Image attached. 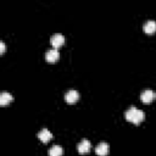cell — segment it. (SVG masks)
Wrapping results in <instances>:
<instances>
[{"label": "cell", "mask_w": 156, "mask_h": 156, "mask_svg": "<svg viewBox=\"0 0 156 156\" xmlns=\"http://www.w3.org/2000/svg\"><path fill=\"white\" fill-rule=\"evenodd\" d=\"M12 100H13V98H12V95H11L10 93L2 91V93L0 94V104H1V105H7V104H10Z\"/></svg>", "instance_id": "obj_10"}, {"label": "cell", "mask_w": 156, "mask_h": 156, "mask_svg": "<svg viewBox=\"0 0 156 156\" xmlns=\"http://www.w3.org/2000/svg\"><path fill=\"white\" fill-rule=\"evenodd\" d=\"M62 154H63V149L60 145H54L49 150V156H62Z\"/></svg>", "instance_id": "obj_11"}, {"label": "cell", "mask_w": 156, "mask_h": 156, "mask_svg": "<svg viewBox=\"0 0 156 156\" xmlns=\"http://www.w3.org/2000/svg\"><path fill=\"white\" fill-rule=\"evenodd\" d=\"M154 98H155V94H154V91L150 90V89H146V90H144V91L140 94V100H141L144 104H150V102L154 100Z\"/></svg>", "instance_id": "obj_6"}, {"label": "cell", "mask_w": 156, "mask_h": 156, "mask_svg": "<svg viewBox=\"0 0 156 156\" xmlns=\"http://www.w3.org/2000/svg\"><path fill=\"white\" fill-rule=\"evenodd\" d=\"M5 48H6V46H5V43L1 40V41H0V52H1V54L5 52Z\"/></svg>", "instance_id": "obj_12"}, {"label": "cell", "mask_w": 156, "mask_h": 156, "mask_svg": "<svg viewBox=\"0 0 156 156\" xmlns=\"http://www.w3.org/2000/svg\"><path fill=\"white\" fill-rule=\"evenodd\" d=\"M90 147H91V143H90L88 139H83V140L78 144L77 150H78L79 154H87V152L90 151Z\"/></svg>", "instance_id": "obj_5"}, {"label": "cell", "mask_w": 156, "mask_h": 156, "mask_svg": "<svg viewBox=\"0 0 156 156\" xmlns=\"http://www.w3.org/2000/svg\"><path fill=\"white\" fill-rule=\"evenodd\" d=\"M58 57H60V55H58V51H57L56 49H50V50H48L46 54H45V60H46L48 62H51V63L55 62V61H57Z\"/></svg>", "instance_id": "obj_7"}, {"label": "cell", "mask_w": 156, "mask_h": 156, "mask_svg": "<svg viewBox=\"0 0 156 156\" xmlns=\"http://www.w3.org/2000/svg\"><path fill=\"white\" fill-rule=\"evenodd\" d=\"M78 99H79V93L77 90H73L72 89V90H68L65 94V100L68 104H74V102L78 101Z\"/></svg>", "instance_id": "obj_3"}, {"label": "cell", "mask_w": 156, "mask_h": 156, "mask_svg": "<svg viewBox=\"0 0 156 156\" xmlns=\"http://www.w3.org/2000/svg\"><path fill=\"white\" fill-rule=\"evenodd\" d=\"M38 138L43 141V143H48L51 138H52V134H51V132L49 130V129H46V128H43L39 133H38Z\"/></svg>", "instance_id": "obj_9"}, {"label": "cell", "mask_w": 156, "mask_h": 156, "mask_svg": "<svg viewBox=\"0 0 156 156\" xmlns=\"http://www.w3.org/2000/svg\"><path fill=\"white\" fill-rule=\"evenodd\" d=\"M124 117H126L127 121H129V122H132V123H134V124H139L140 122L144 121L145 115H144V112H143L141 110H139V108L132 106L130 108H128V110L124 112Z\"/></svg>", "instance_id": "obj_1"}, {"label": "cell", "mask_w": 156, "mask_h": 156, "mask_svg": "<svg viewBox=\"0 0 156 156\" xmlns=\"http://www.w3.org/2000/svg\"><path fill=\"white\" fill-rule=\"evenodd\" d=\"M50 43H51V45H52L54 49H58L61 45H63V43H65V37H63L62 34H60V33H56V34H54V35L51 37Z\"/></svg>", "instance_id": "obj_2"}, {"label": "cell", "mask_w": 156, "mask_h": 156, "mask_svg": "<svg viewBox=\"0 0 156 156\" xmlns=\"http://www.w3.org/2000/svg\"><path fill=\"white\" fill-rule=\"evenodd\" d=\"M144 32L147 33V34H154L156 32V22L150 20V21H146L144 23V27H143Z\"/></svg>", "instance_id": "obj_8"}, {"label": "cell", "mask_w": 156, "mask_h": 156, "mask_svg": "<svg viewBox=\"0 0 156 156\" xmlns=\"http://www.w3.org/2000/svg\"><path fill=\"white\" fill-rule=\"evenodd\" d=\"M95 152H96V155H99V156H106V155H108V152H110V145L107 144V143H100V144H98V146L95 147Z\"/></svg>", "instance_id": "obj_4"}]
</instances>
